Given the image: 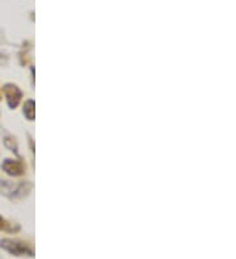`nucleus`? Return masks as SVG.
Returning <instances> with one entry per match:
<instances>
[{
	"instance_id": "obj_1",
	"label": "nucleus",
	"mask_w": 236,
	"mask_h": 259,
	"mask_svg": "<svg viewBox=\"0 0 236 259\" xmlns=\"http://www.w3.org/2000/svg\"><path fill=\"white\" fill-rule=\"evenodd\" d=\"M0 249L6 250L14 257H34V250L32 249V246L28 242L21 241V240H0Z\"/></svg>"
},
{
	"instance_id": "obj_2",
	"label": "nucleus",
	"mask_w": 236,
	"mask_h": 259,
	"mask_svg": "<svg viewBox=\"0 0 236 259\" xmlns=\"http://www.w3.org/2000/svg\"><path fill=\"white\" fill-rule=\"evenodd\" d=\"M3 92L6 94V98H7V104L10 109H14L18 107V105L20 104L21 97H22V93L21 90L18 89V85L14 84H6L3 86Z\"/></svg>"
},
{
	"instance_id": "obj_3",
	"label": "nucleus",
	"mask_w": 236,
	"mask_h": 259,
	"mask_svg": "<svg viewBox=\"0 0 236 259\" xmlns=\"http://www.w3.org/2000/svg\"><path fill=\"white\" fill-rule=\"evenodd\" d=\"M2 169L7 173L8 176L18 177V176H21V174L24 173L25 166L24 164L21 163V161H18V160L7 159L4 160L3 164H2Z\"/></svg>"
},
{
	"instance_id": "obj_4",
	"label": "nucleus",
	"mask_w": 236,
	"mask_h": 259,
	"mask_svg": "<svg viewBox=\"0 0 236 259\" xmlns=\"http://www.w3.org/2000/svg\"><path fill=\"white\" fill-rule=\"evenodd\" d=\"M34 101L33 100H28L26 102H25L24 105V115L26 117V119L28 121H33L34 119Z\"/></svg>"
},
{
	"instance_id": "obj_5",
	"label": "nucleus",
	"mask_w": 236,
	"mask_h": 259,
	"mask_svg": "<svg viewBox=\"0 0 236 259\" xmlns=\"http://www.w3.org/2000/svg\"><path fill=\"white\" fill-rule=\"evenodd\" d=\"M7 223H6V220H4L2 216H0V231H3V229H7Z\"/></svg>"
}]
</instances>
